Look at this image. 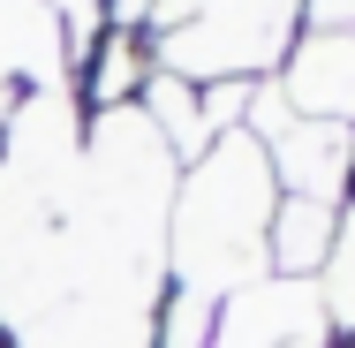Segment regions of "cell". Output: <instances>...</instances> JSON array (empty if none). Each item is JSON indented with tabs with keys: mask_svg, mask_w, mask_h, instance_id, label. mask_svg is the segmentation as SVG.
Returning <instances> with one entry per match:
<instances>
[{
	"mask_svg": "<svg viewBox=\"0 0 355 348\" xmlns=\"http://www.w3.org/2000/svg\"><path fill=\"white\" fill-rule=\"evenodd\" d=\"M325 310L355 318V212L340 219V235H333V258H325Z\"/></svg>",
	"mask_w": 355,
	"mask_h": 348,
	"instance_id": "5b68a950",
	"label": "cell"
},
{
	"mask_svg": "<svg viewBox=\"0 0 355 348\" xmlns=\"http://www.w3.org/2000/svg\"><path fill=\"white\" fill-rule=\"evenodd\" d=\"M295 99H302V106L355 114V31H325L318 46H302V61H295Z\"/></svg>",
	"mask_w": 355,
	"mask_h": 348,
	"instance_id": "277c9868",
	"label": "cell"
},
{
	"mask_svg": "<svg viewBox=\"0 0 355 348\" xmlns=\"http://www.w3.org/2000/svg\"><path fill=\"white\" fill-rule=\"evenodd\" d=\"M205 348H325V295L310 280H257L212 310Z\"/></svg>",
	"mask_w": 355,
	"mask_h": 348,
	"instance_id": "7a4b0ae2",
	"label": "cell"
},
{
	"mask_svg": "<svg viewBox=\"0 0 355 348\" xmlns=\"http://www.w3.org/2000/svg\"><path fill=\"white\" fill-rule=\"evenodd\" d=\"M348 129L340 122H325V129H287L272 151H280V182H287V197H302V205H325L333 212V197H340V182H348V167H355V151H348Z\"/></svg>",
	"mask_w": 355,
	"mask_h": 348,
	"instance_id": "3957f363",
	"label": "cell"
},
{
	"mask_svg": "<svg viewBox=\"0 0 355 348\" xmlns=\"http://www.w3.org/2000/svg\"><path fill=\"white\" fill-rule=\"evenodd\" d=\"M272 242V159H257L250 144H219L197 159V182L174 212V265L197 295L234 288L257 273Z\"/></svg>",
	"mask_w": 355,
	"mask_h": 348,
	"instance_id": "6da1fadb",
	"label": "cell"
},
{
	"mask_svg": "<svg viewBox=\"0 0 355 348\" xmlns=\"http://www.w3.org/2000/svg\"><path fill=\"white\" fill-rule=\"evenodd\" d=\"M325 15H355V0H325Z\"/></svg>",
	"mask_w": 355,
	"mask_h": 348,
	"instance_id": "8992f818",
	"label": "cell"
}]
</instances>
